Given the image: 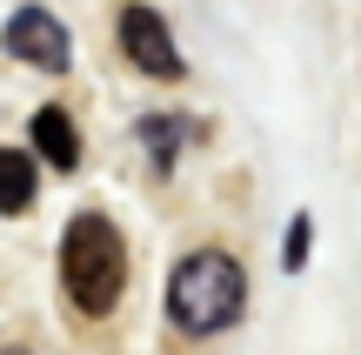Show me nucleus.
I'll use <instances>...</instances> for the list:
<instances>
[{
    "label": "nucleus",
    "instance_id": "1",
    "mask_svg": "<svg viewBox=\"0 0 361 355\" xmlns=\"http://www.w3.org/2000/svg\"><path fill=\"white\" fill-rule=\"evenodd\" d=\"M247 308V275L234 255L221 248H194L174 262L168 275V322L180 335H221L228 322H241Z\"/></svg>",
    "mask_w": 361,
    "mask_h": 355
},
{
    "label": "nucleus",
    "instance_id": "2",
    "mask_svg": "<svg viewBox=\"0 0 361 355\" xmlns=\"http://www.w3.org/2000/svg\"><path fill=\"white\" fill-rule=\"evenodd\" d=\"M61 289L80 315H107L128 295V241L107 215H74L61 235Z\"/></svg>",
    "mask_w": 361,
    "mask_h": 355
},
{
    "label": "nucleus",
    "instance_id": "3",
    "mask_svg": "<svg viewBox=\"0 0 361 355\" xmlns=\"http://www.w3.org/2000/svg\"><path fill=\"white\" fill-rule=\"evenodd\" d=\"M121 47H128V61L141 67V74H154V80H180V74H188L174 34H168V20H161L154 7H141V0L121 7Z\"/></svg>",
    "mask_w": 361,
    "mask_h": 355
},
{
    "label": "nucleus",
    "instance_id": "4",
    "mask_svg": "<svg viewBox=\"0 0 361 355\" xmlns=\"http://www.w3.org/2000/svg\"><path fill=\"white\" fill-rule=\"evenodd\" d=\"M0 47L20 67H40V74H61L67 67V27L54 20L47 7H20L7 27H0Z\"/></svg>",
    "mask_w": 361,
    "mask_h": 355
},
{
    "label": "nucleus",
    "instance_id": "5",
    "mask_svg": "<svg viewBox=\"0 0 361 355\" xmlns=\"http://www.w3.org/2000/svg\"><path fill=\"white\" fill-rule=\"evenodd\" d=\"M34 155L47 161V168H61V174L80 168V128H74L67 107H40L34 114Z\"/></svg>",
    "mask_w": 361,
    "mask_h": 355
},
{
    "label": "nucleus",
    "instance_id": "6",
    "mask_svg": "<svg viewBox=\"0 0 361 355\" xmlns=\"http://www.w3.org/2000/svg\"><path fill=\"white\" fill-rule=\"evenodd\" d=\"M34 195H40V168H34V155H20V148H0V215L34 208Z\"/></svg>",
    "mask_w": 361,
    "mask_h": 355
},
{
    "label": "nucleus",
    "instance_id": "7",
    "mask_svg": "<svg viewBox=\"0 0 361 355\" xmlns=\"http://www.w3.org/2000/svg\"><path fill=\"white\" fill-rule=\"evenodd\" d=\"M141 141L154 148V168H168L174 148L188 141V121H180V114H147V121H141Z\"/></svg>",
    "mask_w": 361,
    "mask_h": 355
},
{
    "label": "nucleus",
    "instance_id": "8",
    "mask_svg": "<svg viewBox=\"0 0 361 355\" xmlns=\"http://www.w3.org/2000/svg\"><path fill=\"white\" fill-rule=\"evenodd\" d=\"M308 241H314V222H308V215H295V222H288V241H281V268H288V275L308 268Z\"/></svg>",
    "mask_w": 361,
    "mask_h": 355
},
{
    "label": "nucleus",
    "instance_id": "9",
    "mask_svg": "<svg viewBox=\"0 0 361 355\" xmlns=\"http://www.w3.org/2000/svg\"><path fill=\"white\" fill-rule=\"evenodd\" d=\"M0 355H27V349H0Z\"/></svg>",
    "mask_w": 361,
    "mask_h": 355
}]
</instances>
